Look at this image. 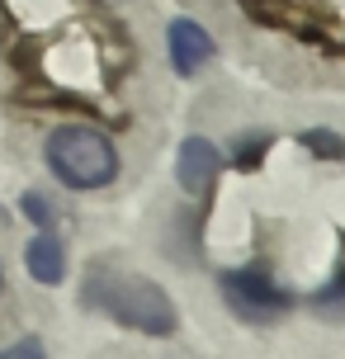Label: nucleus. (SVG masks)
<instances>
[{
  "mask_svg": "<svg viewBox=\"0 0 345 359\" xmlns=\"http://www.w3.org/2000/svg\"><path fill=\"white\" fill-rule=\"evenodd\" d=\"M86 303L100 307L114 322L133 326V331H147V336H170L175 331V303L142 274H123V269H104V265L90 269Z\"/></svg>",
  "mask_w": 345,
  "mask_h": 359,
  "instance_id": "1",
  "label": "nucleus"
},
{
  "mask_svg": "<svg viewBox=\"0 0 345 359\" xmlns=\"http://www.w3.org/2000/svg\"><path fill=\"white\" fill-rule=\"evenodd\" d=\"M48 165L62 184L72 189H100L119 175V156L104 133H95L86 123H67L48 137Z\"/></svg>",
  "mask_w": 345,
  "mask_h": 359,
  "instance_id": "2",
  "label": "nucleus"
},
{
  "mask_svg": "<svg viewBox=\"0 0 345 359\" xmlns=\"http://www.w3.org/2000/svg\"><path fill=\"white\" fill-rule=\"evenodd\" d=\"M222 288H227L232 312H241L246 322H274V317H284V312H289V293L274 284L265 269H241V274H227V279H222Z\"/></svg>",
  "mask_w": 345,
  "mask_h": 359,
  "instance_id": "3",
  "label": "nucleus"
},
{
  "mask_svg": "<svg viewBox=\"0 0 345 359\" xmlns=\"http://www.w3.org/2000/svg\"><path fill=\"white\" fill-rule=\"evenodd\" d=\"M218 147L208 142V137H189V142L180 147V161H175V175H180L184 184V194H203L213 180H218Z\"/></svg>",
  "mask_w": 345,
  "mask_h": 359,
  "instance_id": "4",
  "label": "nucleus"
},
{
  "mask_svg": "<svg viewBox=\"0 0 345 359\" xmlns=\"http://www.w3.org/2000/svg\"><path fill=\"white\" fill-rule=\"evenodd\" d=\"M165 43H170V62H175V72L180 76H194L213 57V38L203 34L194 19H175L170 24V34H165Z\"/></svg>",
  "mask_w": 345,
  "mask_h": 359,
  "instance_id": "5",
  "label": "nucleus"
},
{
  "mask_svg": "<svg viewBox=\"0 0 345 359\" xmlns=\"http://www.w3.org/2000/svg\"><path fill=\"white\" fill-rule=\"evenodd\" d=\"M29 274H34L38 284H57L62 274H67V260H62V241L57 236H38L34 246H29Z\"/></svg>",
  "mask_w": 345,
  "mask_h": 359,
  "instance_id": "6",
  "label": "nucleus"
},
{
  "mask_svg": "<svg viewBox=\"0 0 345 359\" xmlns=\"http://www.w3.org/2000/svg\"><path fill=\"white\" fill-rule=\"evenodd\" d=\"M0 359H43V345L38 341H15L10 350H0Z\"/></svg>",
  "mask_w": 345,
  "mask_h": 359,
  "instance_id": "7",
  "label": "nucleus"
},
{
  "mask_svg": "<svg viewBox=\"0 0 345 359\" xmlns=\"http://www.w3.org/2000/svg\"><path fill=\"white\" fill-rule=\"evenodd\" d=\"M303 142L317 147V151H327V156H341V151H345V147H336V137H331V133H308Z\"/></svg>",
  "mask_w": 345,
  "mask_h": 359,
  "instance_id": "8",
  "label": "nucleus"
},
{
  "mask_svg": "<svg viewBox=\"0 0 345 359\" xmlns=\"http://www.w3.org/2000/svg\"><path fill=\"white\" fill-rule=\"evenodd\" d=\"M336 303H345V274H341V279H336V284L327 288V293H322V312H331Z\"/></svg>",
  "mask_w": 345,
  "mask_h": 359,
  "instance_id": "9",
  "label": "nucleus"
},
{
  "mask_svg": "<svg viewBox=\"0 0 345 359\" xmlns=\"http://www.w3.org/2000/svg\"><path fill=\"white\" fill-rule=\"evenodd\" d=\"M24 208H29V213H34V222H43V227L53 222V208H43V198H38V194H29V198H24Z\"/></svg>",
  "mask_w": 345,
  "mask_h": 359,
  "instance_id": "10",
  "label": "nucleus"
}]
</instances>
